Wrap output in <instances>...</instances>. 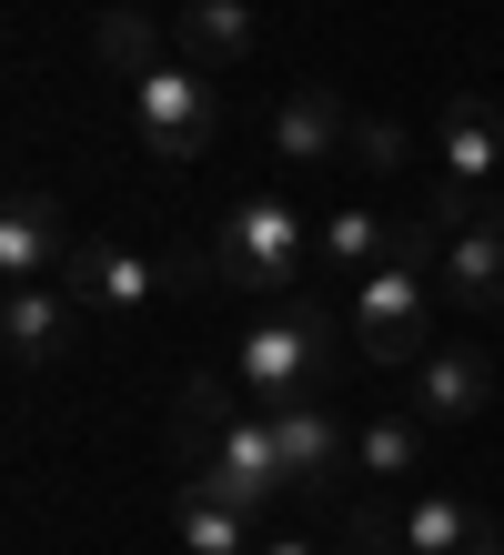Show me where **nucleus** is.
I'll return each instance as SVG.
<instances>
[{"label": "nucleus", "mask_w": 504, "mask_h": 555, "mask_svg": "<svg viewBox=\"0 0 504 555\" xmlns=\"http://www.w3.org/2000/svg\"><path fill=\"white\" fill-rule=\"evenodd\" d=\"M434 253H444V233L434 222H393V253L374 273L353 283V353L363 364H424L434 353Z\"/></svg>", "instance_id": "nucleus-1"}, {"label": "nucleus", "mask_w": 504, "mask_h": 555, "mask_svg": "<svg viewBox=\"0 0 504 555\" xmlns=\"http://www.w3.org/2000/svg\"><path fill=\"white\" fill-rule=\"evenodd\" d=\"M302 263H313V233H302V212L283 192H243L202 243V273H222L232 293H273V304L302 283Z\"/></svg>", "instance_id": "nucleus-2"}, {"label": "nucleus", "mask_w": 504, "mask_h": 555, "mask_svg": "<svg viewBox=\"0 0 504 555\" xmlns=\"http://www.w3.org/2000/svg\"><path fill=\"white\" fill-rule=\"evenodd\" d=\"M323 364H333V313H313V304H273L243 334V353H232V384L273 414V404H302L323 384Z\"/></svg>", "instance_id": "nucleus-3"}, {"label": "nucleus", "mask_w": 504, "mask_h": 555, "mask_svg": "<svg viewBox=\"0 0 504 555\" xmlns=\"http://www.w3.org/2000/svg\"><path fill=\"white\" fill-rule=\"evenodd\" d=\"M131 121H142V152L161 162H202L222 132V102H212V81L192 72V61H161V72L131 81Z\"/></svg>", "instance_id": "nucleus-4"}, {"label": "nucleus", "mask_w": 504, "mask_h": 555, "mask_svg": "<svg viewBox=\"0 0 504 555\" xmlns=\"http://www.w3.org/2000/svg\"><path fill=\"white\" fill-rule=\"evenodd\" d=\"M192 485H202V495H222V505H243V515H273L283 495H293V475H283V444H273V414H243V424H232V435L212 444V454H202V465H192Z\"/></svg>", "instance_id": "nucleus-5"}, {"label": "nucleus", "mask_w": 504, "mask_h": 555, "mask_svg": "<svg viewBox=\"0 0 504 555\" xmlns=\"http://www.w3.org/2000/svg\"><path fill=\"white\" fill-rule=\"evenodd\" d=\"M273 444H283V475H293V495H323V485H344L353 465V435H344V414L333 404H273Z\"/></svg>", "instance_id": "nucleus-6"}, {"label": "nucleus", "mask_w": 504, "mask_h": 555, "mask_svg": "<svg viewBox=\"0 0 504 555\" xmlns=\"http://www.w3.org/2000/svg\"><path fill=\"white\" fill-rule=\"evenodd\" d=\"M72 253L81 243H72V222H61V203H51L41 182H21L11 212H0V273H11V283H51Z\"/></svg>", "instance_id": "nucleus-7"}, {"label": "nucleus", "mask_w": 504, "mask_h": 555, "mask_svg": "<svg viewBox=\"0 0 504 555\" xmlns=\"http://www.w3.org/2000/svg\"><path fill=\"white\" fill-rule=\"evenodd\" d=\"M72 293L61 283H11V304H0V353H11V374H51L61 353H72Z\"/></svg>", "instance_id": "nucleus-8"}, {"label": "nucleus", "mask_w": 504, "mask_h": 555, "mask_svg": "<svg viewBox=\"0 0 504 555\" xmlns=\"http://www.w3.org/2000/svg\"><path fill=\"white\" fill-rule=\"evenodd\" d=\"M434 283H444V304L494 313V304H504V212H475L464 233H444V253H434Z\"/></svg>", "instance_id": "nucleus-9"}, {"label": "nucleus", "mask_w": 504, "mask_h": 555, "mask_svg": "<svg viewBox=\"0 0 504 555\" xmlns=\"http://www.w3.org/2000/svg\"><path fill=\"white\" fill-rule=\"evenodd\" d=\"M393 545L403 555H494L504 535H494V515L464 505V495H414V505L393 515Z\"/></svg>", "instance_id": "nucleus-10"}, {"label": "nucleus", "mask_w": 504, "mask_h": 555, "mask_svg": "<svg viewBox=\"0 0 504 555\" xmlns=\"http://www.w3.org/2000/svg\"><path fill=\"white\" fill-rule=\"evenodd\" d=\"M444 182H464V192H494L504 182V112L494 102H475V91H454L444 102Z\"/></svg>", "instance_id": "nucleus-11"}, {"label": "nucleus", "mask_w": 504, "mask_h": 555, "mask_svg": "<svg viewBox=\"0 0 504 555\" xmlns=\"http://www.w3.org/2000/svg\"><path fill=\"white\" fill-rule=\"evenodd\" d=\"M152 283H161V263H152V253H131V243H101V233H91V243L72 253V293H81L91 313H142Z\"/></svg>", "instance_id": "nucleus-12"}, {"label": "nucleus", "mask_w": 504, "mask_h": 555, "mask_svg": "<svg viewBox=\"0 0 504 555\" xmlns=\"http://www.w3.org/2000/svg\"><path fill=\"white\" fill-rule=\"evenodd\" d=\"M172 41H182L192 72H243L253 41H262V21H253V0H182Z\"/></svg>", "instance_id": "nucleus-13"}, {"label": "nucleus", "mask_w": 504, "mask_h": 555, "mask_svg": "<svg viewBox=\"0 0 504 555\" xmlns=\"http://www.w3.org/2000/svg\"><path fill=\"white\" fill-rule=\"evenodd\" d=\"M494 404V364H484V353H424V364H414V414L424 424H475Z\"/></svg>", "instance_id": "nucleus-14"}, {"label": "nucleus", "mask_w": 504, "mask_h": 555, "mask_svg": "<svg viewBox=\"0 0 504 555\" xmlns=\"http://www.w3.org/2000/svg\"><path fill=\"white\" fill-rule=\"evenodd\" d=\"M273 152L302 162V172H313V162H344L353 152L344 102H333V91H283V102H273Z\"/></svg>", "instance_id": "nucleus-15"}, {"label": "nucleus", "mask_w": 504, "mask_h": 555, "mask_svg": "<svg viewBox=\"0 0 504 555\" xmlns=\"http://www.w3.org/2000/svg\"><path fill=\"white\" fill-rule=\"evenodd\" d=\"M243 414H253V395H243L232 374H212V364L182 374V404H172V444H182V465H202V454H212Z\"/></svg>", "instance_id": "nucleus-16"}, {"label": "nucleus", "mask_w": 504, "mask_h": 555, "mask_svg": "<svg viewBox=\"0 0 504 555\" xmlns=\"http://www.w3.org/2000/svg\"><path fill=\"white\" fill-rule=\"evenodd\" d=\"M384 253H393V222H384L374 203H333V212L313 222V263H333L344 283H363Z\"/></svg>", "instance_id": "nucleus-17"}, {"label": "nucleus", "mask_w": 504, "mask_h": 555, "mask_svg": "<svg viewBox=\"0 0 504 555\" xmlns=\"http://www.w3.org/2000/svg\"><path fill=\"white\" fill-rule=\"evenodd\" d=\"M172 535H182V555H262V545H253V515L222 505V495H202V485H182Z\"/></svg>", "instance_id": "nucleus-18"}, {"label": "nucleus", "mask_w": 504, "mask_h": 555, "mask_svg": "<svg viewBox=\"0 0 504 555\" xmlns=\"http://www.w3.org/2000/svg\"><path fill=\"white\" fill-rule=\"evenodd\" d=\"M353 465H363V475H384V485L424 475V414H374V424L353 435Z\"/></svg>", "instance_id": "nucleus-19"}, {"label": "nucleus", "mask_w": 504, "mask_h": 555, "mask_svg": "<svg viewBox=\"0 0 504 555\" xmlns=\"http://www.w3.org/2000/svg\"><path fill=\"white\" fill-rule=\"evenodd\" d=\"M91 41H101V61H112L121 81L161 72V21H152V11H101V30H91Z\"/></svg>", "instance_id": "nucleus-20"}, {"label": "nucleus", "mask_w": 504, "mask_h": 555, "mask_svg": "<svg viewBox=\"0 0 504 555\" xmlns=\"http://www.w3.org/2000/svg\"><path fill=\"white\" fill-rule=\"evenodd\" d=\"M344 162H363V172H403V162H414V132H403L393 112L384 121H353V152Z\"/></svg>", "instance_id": "nucleus-21"}, {"label": "nucleus", "mask_w": 504, "mask_h": 555, "mask_svg": "<svg viewBox=\"0 0 504 555\" xmlns=\"http://www.w3.org/2000/svg\"><path fill=\"white\" fill-rule=\"evenodd\" d=\"M353 555H384V515H363V526H353Z\"/></svg>", "instance_id": "nucleus-22"}, {"label": "nucleus", "mask_w": 504, "mask_h": 555, "mask_svg": "<svg viewBox=\"0 0 504 555\" xmlns=\"http://www.w3.org/2000/svg\"><path fill=\"white\" fill-rule=\"evenodd\" d=\"M262 555H313V545H302V535H273V545H262Z\"/></svg>", "instance_id": "nucleus-23"}]
</instances>
